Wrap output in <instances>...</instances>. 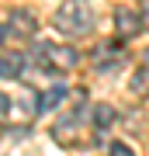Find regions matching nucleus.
I'll return each mask as SVG.
<instances>
[{
    "label": "nucleus",
    "mask_w": 149,
    "mask_h": 156,
    "mask_svg": "<svg viewBox=\"0 0 149 156\" xmlns=\"http://www.w3.org/2000/svg\"><path fill=\"white\" fill-rule=\"evenodd\" d=\"M118 31L139 35V31H142V14H135V11H118Z\"/></svg>",
    "instance_id": "nucleus-1"
},
{
    "label": "nucleus",
    "mask_w": 149,
    "mask_h": 156,
    "mask_svg": "<svg viewBox=\"0 0 149 156\" xmlns=\"http://www.w3.org/2000/svg\"><path fill=\"white\" fill-rule=\"evenodd\" d=\"M66 97V87H52V90H45V94L38 97V111L45 115V111H52L55 104H59V101Z\"/></svg>",
    "instance_id": "nucleus-2"
},
{
    "label": "nucleus",
    "mask_w": 149,
    "mask_h": 156,
    "mask_svg": "<svg viewBox=\"0 0 149 156\" xmlns=\"http://www.w3.org/2000/svg\"><path fill=\"white\" fill-rule=\"evenodd\" d=\"M11 28H14L17 35H31V31H35V17L24 14V11H14V14H11Z\"/></svg>",
    "instance_id": "nucleus-3"
},
{
    "label": "nucleus",
    "mask_w": 149,
    "mask_h": 156,
    "mask_svg": "<svg viewBox=\"0 0 149 156\" xmlns=\"http://www.w3.org/2000/svg\"><path fill=\"white\" fill-rule=\"evenodd\" d=\"M94 122H97L101 128H108L111 122H115V111H111L108 104H97V108H94Z\"/></svg>",
    "instance_id": "nucleus-4"
},
{
    "label": "nucleus",
    "mask_w": 149,
    "mask_h": 156,
    "mask_svg": "<svg viewBox=\"0 0 149 156\" xmlns=\"http://www.w3.org/2000/svg\"><path fill=\"white\" fill-rule=\"evenodd\" d=\"M111 156H135V153L128 149V146H115V149H111Z\"/></svg>",
    "instance_id": "nucleus-5"
},
{
    "label": "nucleus",
    "mask_w": 149,
    "mask_h": 156,
    "mask_svg": "<svg viewBox=\"0 0 149 156\" xmlns=\"http://www.w3.org/2000/svg\"><path fill=\"white\" fill-rule=\"evenodd\" d=\"M11 73V66H7V59H0V76H7Z\"/></svg>",
    "instance_id": "nucleus-6"
},
{
    "label": "nucleus",
    "mask_w": 149,
    "mask_h": 156,
    "mask_svg": "<svg viewBox=\"0 0 149 156\" xmlns=\"http://www.w3.org/2000/svg\"><path fill=\"white\" fill-rule=\"evenodd\" d=\"M0 42H4V24H0Z\"/></svg>",
    "instance_id": "nucleus-7"
},
{
    "label": "nucleus",
    "mask_w": 149,
    "mask_h": 156,
    "mask_svg": "<svg viewBox=\"0 0 149 156\" xmlns=\"http://www.w3.org/2000/svg\"><path fill=\"white\" fill-rule=\"evenodd\" d=\"M146 62H149V52H146Z\"/></svg>",
    "instance_id": "nucleus-8"
}]
</instances>
